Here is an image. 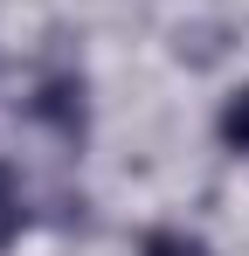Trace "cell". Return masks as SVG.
<instances>
[{"label": "cell", "instance_id": "cell-2", "mask_svg": "<svg viewBox=\"0 0 249 256\" xmlns=\"http://www.w3.org/2000/svg\"><path fill=\"white\" fill-rule=\"evenodd\" d=\"M146 256H208V250L194 242V236H152V242H146Z\"/></svg>", "mask_w": 249, "mask_h": 256}, {"label": "cell", "instance_id": "cell-1", "mask_svg": "<svg viewBox=\"0 0 249 256\" xmlns=\"http://www.w3.org/2000/svg\"><path fill=\"white\" fill-rule=\"evenodd\" d=\"M222 138H228V152H249V90L222 104Z\"/></svg>", "mask_w": 249, "mask_h": 256}]
</instances>
